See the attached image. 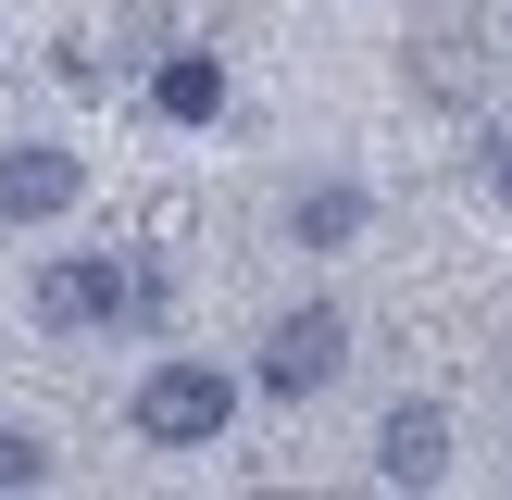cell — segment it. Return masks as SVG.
I'll return each instance as SVG.
<instances>
[{"label":"cell","instance_id":"1","mask_svg":"<svg viewBox=\"0 0 512 500\" xmlns=\"http://www.w3.org/2000/svg\"><path fill=\"white\" fill-rule=\"evenodd\" d=\"M125 413H138L150 450H213L225 413H238V375H213V363H188V350H175V363L138 375V400H125Z\"/></svg>","mask_w":512,"mask_h":500},{"label":"cell","instance_id":"6","mask_svg":"<svg viewBox=\"0 0 512 500\" xmlns=\"http://www.w3.org/2000/svg\"><path fill=\"white\" fill-rule=\"evenodd\" d=\"M150 100H163V125H213L225 113V63L213 50H163L150 63Z\"/></svg>","mask_w":512,"mask_h":500},{"label":"cell","instance_id":"9","mask_svg":"<svg viewBox=\"0 0 512 500\" xmlns=\"http://www.w3.org/2000/svg\"><path fill=\"white\" fill-rule=\"evenodd\" d=\"M500 200H512V150H500Z\"/></svg>","mask_w":512,"mask_h":500},{"label":"cell","instance_id":"8","mask_svg":"<svg viewBox=\"0 0 512 500\" xmlns=\"http://www.w3.org/2000/svg\"><path fill=\"white\" fill-rule=\"evenodd\" d=\"M0 488H50V450L25 438V425H0Z\"/></svg>","mask_w":512,"mask_h":500},{"label":"cell","instance_id":"3","mask_svg":"<svg viewBox=\"0 0 512 500\" xmlns=\"http://www.w3.org/2000/svg\"><path fill=\"white\" fill-rule=\"evenodd\" d=\"M75 188H88V163H75V150H50V138H13V150H0V225L75 213Z\"/></svg>","mask_w":512,"mask_h":500},{"label":"cell","instance_id":"4","mask_svg":"<svg viewBox=\"0 0 512 500\" xmlns=\"http://www.w3.org/2000/svg\"><path fill=\"white\" fill-rule=\"evenodd\" d=\"M38 325H125V263L113 250H75L38 275Z\"/></svg>","mask_w":512,"mask_h":500},{"label":"cell","instance_id":"2","mask_svg":"<svg viewBox=\"0 0 512 500\" xmlns=\"http://www.w3.org/2000/svg\"><path fill=\"white\" fill-rule=\"evenodd\" d=\"M338 363H350V313L300 300V313H275V338H263V400H313V388H338Z\"/></svg>","mask_w":512,"mask_h":500},{"label":"cell","instance_id":"10","mask_svg":"<svg viewBox=\"0 0 512 500\" xmlns=\"http://www.w3.org/2000/svg\"><path fill=\"white\" fill-rule=\"evenodd\" d=\"M500 363H512V350H500Z\"/></svg>","mask_w":512,"mask_h":500},{"label":"cell","instance_id":"7","mask_svg":"<svg viewBox=\"0 0 512 500\" xmlns=\"http://www.w3.org/2000/svg\"><path fill=\"white\" fill-rule=\"evenodd\" d=\"M363 225H375V200L350 188V175H325V188H300L288 238H300V250H350V238H363Z\"/></svg>","mask_w":512,"mask_h":500},{"label":"cell","instance_id":"5","mask_svg":"<svg viewBox=\"0 0 512 500\" xmlns=\"http://www.w3.org/2000/svg\"><path fill=\"white\" fill-rule=\"evenodd\" d=\"M375 475H388V488H438L450 475V413H388V438H375Z\"/></svg>","mask_w":512,"mask_h":500}]
</instances>
